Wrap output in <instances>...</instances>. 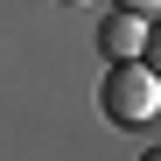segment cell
<instances>
[{
  "mask_svg": "<svg viewBox=\"0 0 161 161\" xmlns=\"http://www.w3.org/2000/svg\"><path fill=\"white\" fill-rule=\"evenodd\" d=\"M98 105H105V119H119V126H147V119L161 112V77H154L140 56H126V63L105 70Z\"/></svg>",
  "mask_w": 161,
  "mask_h": 161,
  "instance_id": "1",
  "label": "cell"
},
{
  "mask_svg": "<svg viewBox=\"0 0 161 161\" xmlns=\"http://www.w3.org/2000/svg\"><path fill=\"white\" fill-rule=\"evenodd\" d=\"M140 42H147V21L140 14H112V21H98V56L105 63H126V56H140Z\"/></svg>",
  "mask_w": 161,
  "mask_h": 161,
  "instance_id": "2",
  "label": "cell"
},
{
  "mask_svg": "<svg viewBox=\"0 0 161 161\" xmlns=\"http://www.w3.org/2000/svg\"><path fill=\"white\" fill-rule=\"evenodd\" d=\"M140 63L161 77V21H147V42H140Z\"/></svg>",
  "mask_w": 161,
  "mask_h": 161,
  "instance_id": "3",
  "label": "cell"
},
{
  "mask_svg": "<svg viewBox=\"0 0 161 161\" xmlns=\"http://www.w3.org/2000/svg\"><path fill=\"white\" fill-rule=\"evenodd\" d=\"M112 7H126V14H161V0H112Z\"/></svg>",
  "mask_w": 161,
  "mask_h": 161,
  "instance_id": "4",
  "label": "cell"
},
{
  "mask_svg": "<svg viewBox=\"0 0 161 161\" xmlns=\"http://www.w3.org/2000/svg\"><path fill=\"white\" fill-rule=\"evenodd\" d=\"M140 161H161V147H147V154H140Z\"/></svg>",
  "mask_w": 161,
  "mask_h": 161,
  "instance_id": "5",
  "label": "cell"
},
{
  "mask_svg": "<svg viewBox=\"0 0 161 161\" xmlns=\"http://www.w3.org/2000/svg\"><path fill=\"white\" fill-rule=\"evenodd\" d=\"M63 7H91V0H63Z\"/></svg>",
  "mask_w": 161,
  "mask_h": 161,
  "instance_id": "6",
  "label": "cell"
}]
</instances>
